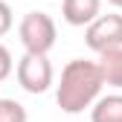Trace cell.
Returning <instances> with one entry per match:
<instances>
[{
    "mask_svg": "<svg viewBox=\"0 0 122 122\" xmlns=\"http://www.w3.org/2000/svg\"><path fill=\"white\" fill-rule=\"evenodd\" d=\"M102 87H105V79H102L99 61L73 58L61 70V81L55 87V102L64 113H81L87 108H93Z\"/></svg>",
    "mask_w": 122,
    "mask_h": 122,
    "instance_id": "1",
    "label": "cell"
},
{
    "mask_svg": "<svg viewBox=\"0 0 122 122\" xmlns=\"http://www.w3.org/2000/svg\"><path fill=\"white\" fill-rule=\"evenodd\" d=\"M18 38L23 44V52L47 55L55 47V38H58L55 20L47 12H26L20 18V23H18Z\"/></svg>",
    "mask_w": 122,
    "mask_h": 122,
    "instance_id": "2",
    "label": "cell"
},
{
    "mask_svg": "<svg viewBox=\"0 0 122 122\" xmlns=\"http://www.w3.org/2000/svg\"><path fill=\"white\" fill-rule=\"evenodd\" d=\"M15 76H18V84L26 90V93H47L52 84V64L47 55L38 52H23V58L15 67Z\"/></svg>",
    "mask_w": 122,
    "mask_h": 122,
    "instance_id": "3",
    "label": "cell"
},
{
    "mask_svg": "<svg viewBox=\"0 0 122 122\" xmlns=\"http://www.w3.org/2000/svg\"><path fill=\"white\" fill-rule=\"evenodd\" d=\"M84 44L96 55L111 50V47H122V15L111 12V15H99L93 23H87L84 29Z\"/></svg>",
    "mask_w": 122,
    "mask_h": 122,
    "instance_id": "4",
    "label": "cell"
},
{
    "mask_svg": "<svg viewBox=\"0 0 122 122\" xmlns=\"http://www.w3.org/2000/svg\"><path fill=\"white\" fill-rule=\"evenodd\" d=\"M102 15V0H61V18L70 26H87Z\"/></svg>",
    "mask_w": 122,
    "mask_h": 122,
    "instance_id": "5",
    "label": "cell"
},
{
    "mask_svg": "<svg viewBox=\"0 0 122 122\" xmlns=\"http://www.w3.org/2000/svg\"><path fill=\"white\" fill-rule=\"evenodd\" d=\"M99 70L108 87L122 90V47H111V50L99 52Z\"/></svg>",
    "mask_w": 122,
    "mask_h": 122,
    "instance_id": "6",
    "label": "cell"
},
{
    "mask_svg": "<svg viewBox=\"0 0 122 122\" xmlns=\"http://www.w3.org/2000/svg\"><path fill=\"white\" fill-rule=\"evenodd\" d=\"M90 122H122V93L99 96L90 108Z\"/></svg>",
    "mask_w": 122,
    "mask_h": 122,
    "instance_id": "7",
    "label": "cell"
},
{
    "mask_svg": "<svg viewBox=\"0 0 122 122\" xmlns=\"http://www.w3.org/2000/svg\"><path fill=\"white\" fill-rule=\"evenodd\" d=\"M26 108L15 99H0V122H26Z\"/></svg>",
    "mask_w": 122,
    "mask_h": 122,
    "instance_id": "8",
    "label": "cell"
},
{
    "mask_svg": "<svg viewBox=\"0 0 122 122\" xmlns=\"http://www.w3.org/2000/svg\"><path fill=\"white\" fill-rule=\"evenodd\" d=\"M12 70H15L12 52H9V47H3V44H0V81H6L9 76H12Z\"/></svg>",
    "mask_w": 122,
    "mask_h": 122,
    "instance_id": "9",
    "label": "cell"
},
{
    "mask_svg": "<svg viewBox=\"0 0 122 122\" xmlns=\"http://www.w3.org/2000/svg\"><path fill=\"white\" fill-rule=\"evenodd\" d=\"M15 26V18H12V6L6 0H0V38H3L9 29Z\"/></svg>",
    "mask_w": 122,
    "mask_h": 122,
    "instance_id": "10",
    "label": "cell"
},
{
    "mask_svg": "<svg viewBox=\"0 0 122 122\" xmlns=\"http://www.w3.org/2000/svg\"><path fill=\"white\" fill-rule=\"evenodd\" d=\"M111 6H116V9H122V0H108Z\"/></svg>",
    "mask_w": 122,
    "mask_h": 122,
    "instance_id": "11",
    "label": "cell"
}]
</instances>
